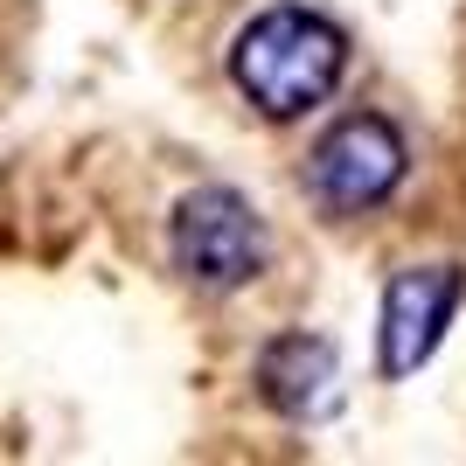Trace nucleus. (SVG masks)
Listing matches in <instances>:
<instances>
[{"mask_svg":"<svg viewBox=\"0 0 466 466\" xmlns=\"http://www.w3.org/2000/svg\"><path fill=\"white\" fill-rule=\"evenodd\" d=\"M349 70V42L313 7H265V15L230 42V77L265 118H307L328 105Z\"/></svg>","mask_w":466,"mask_h":466,"instance_id":"1","label":"nucleus"},{"mask_svg":"<svg viewBox=\"0 0 466 466\" xmlns=\"http://www.w3.org/2000/svg\"><path fill=\"white\" fill-rule=\"evenodd\" d=\"M404 133L390 126L383 112H349L334 118L328 133L313 139L307 154V195L328 223H349V216L383 209L390 195L404 188Z\"/></svg>","mask_w":466,"mask_h":466,"instance_id":"2","label":"nucleus"},{"mask_svg":"<svg viewBox=\"0 0 466 466\" xmlns=\"http://www.w3.org/2000/svg\"><path fill=\"white\" fill-rule=\"evenodd\" d=\"M167 244H175V265L202 292L251 286V279L265 272V258H272V237H265L258 209L237 188H195V195H181L175 223H167Z\"/></svg>","mask_w":466,"mask_h":466,"instance_id":"3","label":"nucleus"},{"mask_svg":"<svg viewBox=\"0 0 466 466\" xmlns=\"http://www.w3.org/2000/svg\"><path fill=\"white\" fill-rule=\"evenodd\" d=\"M460 292H466L460 265H410V272H397L383 286V307H376V370L390 383L418 376L439 355L452 313H460Z\"/></svg>","mask_w":466,"mask_h":466,"instance_id":"4","label":"nucleus"},{"mask_svg":"<svg viewBox=\"0 0 466 466\" xmlns=\"http://www.w3.org/2000/svg\"><path fill=\"white\" fill-rule=\"evenodd\" d=\"M258 397L292 418V425H313L341 404V355L320 334H279L272 349L258 355Z\"/></svg>","mask_w":466,"mask_h":466,"instance_id":"5","label":"nucleus"}]
</instances>
